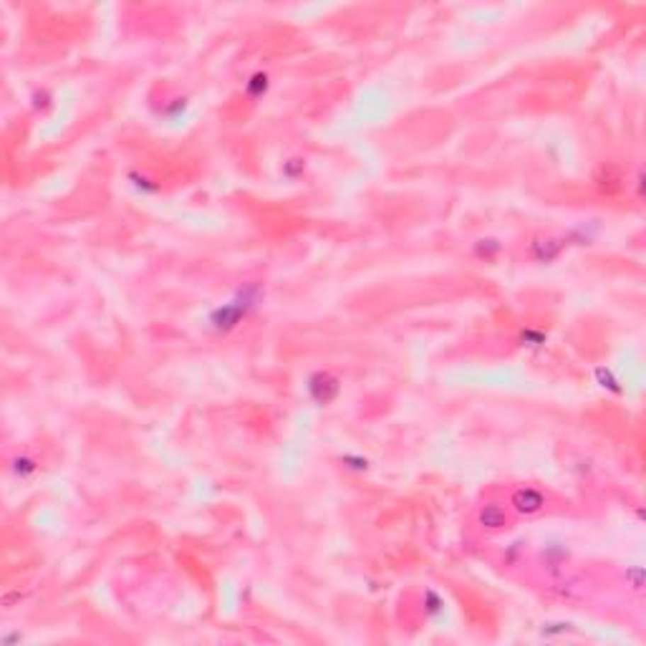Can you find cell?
<instances>
[{"label":"cell","mask_w":646,"mask_h":646,"mask_svg":"<svg viewBox=\"0 0 646 646\" xmlns=\"http://www.w3.org/2000/svg\"><path fill=\"white\" fill-rule=\"evenodd\" d=\"M513 505L518 513L533 515L543 508V495L538 490H531V487H528V490H518L513 495Z\"/></svg>","instance_id":"cell-2"},{"label":"cell","mask_w":646,"mask_h":646,"mask_svg":"<svg viewBox=\"0 0 646 646\" xmlns=\"http://www.w3.org/2000/svg\"><path fill=\"white\" fill-rule=\"evenodd\" d=\"M308 392L316 402L321 404H329L331 399L339 394V381L334 379L331 374H313L311 381H308Z\"/></svg>","instance_id":"cell-1"},{"label":"cell","mask_w":646,"mask_h":646,"mask_svg":"<svg viewBox=\"0 0 646 646\" xmlns=\"http://www.w3.org/2000/svg\"><path fill=\"white\" fill-rule=\"evenodd\" d=\"M505 510L497 508V505H487V508L480 513V523L487 525V528H502L505 525Z\"/></svg>","instance_id":"cell-3"}]
</instances>
